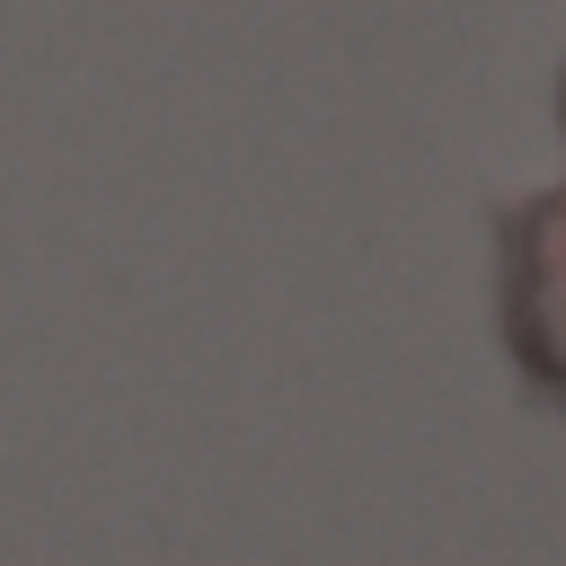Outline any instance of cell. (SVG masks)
Here are the masks:
<instances>
[{"label": "cell", "mask_w": 566, "mask_h": 566, "mask_svg": "<svg viewBox=\"0 0 566 566\" xmlns=\"http://www.w3.org/2000/svg\"><path fill=\"white\" fill-rule=\"evenodd\" d=\"M557 124H566V80H557Z\"/></svg>", "instance_id": "obj_2"}, {"label": "cell", "mask_w": 566, "mask_h": 566, "mask_svg": "<svg viewBox=\"0 0 566 566\" xmlns=\"http://www.w3.org/2000/svg\"><path fill=\"white\" fill-rule=\"evenodd\" d=\"M495 327L539 407L566 416V186L504 203L495 221Z\"/></svg>", "instance_id": "obj_1"}]
</instances>
